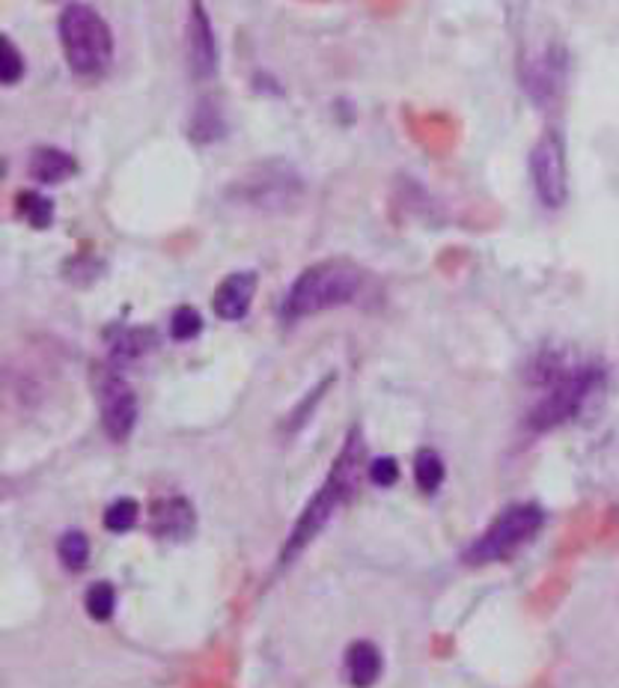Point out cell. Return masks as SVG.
I'll return each instance as SVG.
<instances>
[{"label":"cell","instance_id":"cell-1","mask_svg":"<svg viewBox=\"0 0 619 688\" xmlns=\"http://www.w3.org/2000/svg\"><path fill=\"white\" fill-rule=\"evenodd\" d=\"M361 459H363V439L361 432L355 429L346 441V447L339 453V459L331 468V477L327 483L315 492V497L307 504V509L301 513V519L295 521V530L289 533V540L283 545V564L286 561H295L298 554L305 552V545L310 540L319 537V530L325 528L327 519L337 513V507L343 501H349L355 495V486L361 480Z\"/></svg>","mask_w":619,"mask_h":688},{"label":"cell","instance_id":"cell-2","mask_svg":"<svg viewBox=\"0 0 619 688\" xmlns=\"http://www.w3.org/2000/svg\"><path fill=\"white\" fill-rule=\"evenodd\" d=\"M361 290V271L349 262H319L313 269H307L283 302V317L305 319L331 307H339L351 302Z\"/></svg>","mask_w":619,"mask_h":688},{"label":"cell","instance_id":"cell-3","mask_svg":"<svg viewBox=\"0 0 619 688\" xmlns=\"http://www.w3.org/2000/svg\"><path fill=\"white\" fill-rule=\"evenodd\" d=\"M60 42L66 51L69 66L78 75L102 72L113 57L111 27L87 3H72L60 15Z\"/></svg>","mask_w":619,"mask_h":688},{"label":"cell","instance_id":"cell-4","mask_svg":"<svg viewBox=\"0 0 619 688\" xmlns=\"http://www.w3.org/2000/svg\"><path fill=\"white\" fill-rule=\"evenodd\" d=\"M542 521H545V513L536 504H512L488 525V530L480 540L468 545L465 564L485 566L504 561V557L516 552L518 545H524V542L540 533Z\"/></svg>","mask_w":619,"mask_h":688},{"label":"cell","instance_id":"cell-5","mask_svg":"<svg viewBox=\"0 0 619 688\" xmlns=\"http://www.w3.org/2000/svg\"><path fill=\"white\" fill-rule=\"evenodd\" d=\"M593 384H596V372L593 370L560 372L554 379L552 391L545 394V400H540V406L533 408L530 423L536 429H552L566 423L581 408V403L586 400Z\"/></svg>","mask_w":619,"mask_h":688},{"label":"cell","instance_id":"cell-6","mask_svg":"<svg viewBox=\"0 0 619 688\" xmlns=\"http://www.w3.org/2000/svg\"><path fill=\"white\" fill-rule=\"evenodd\" d=\"M530 173H533V185L540 192L542 204L557 206L566 204V152L564 144L557 135H545L530 152Z\"/></svg>","mask_w":619,"mask_h":688},{"label":"cell","instance_id":"cell-7","mask_svg":"<svg viewBox=\"0 0 619 688\" xmlns=\"http://www.w3.org/2000/svg\"><path fill=\"white\" fill-rule=\"evenodd\" d=\"M99 406H102V427L113 441H125L137 423V396L116 372L99 376Z\"/></svg>","mask_w":619,"mask_h":688},{"label":"cell","instance_id":"cell-8","mask_svg":"<svg viewBox=\"0 0 619 688\" xmlns=\"http://www.w3.org/2000/svg\"><path fill=\"white\" fill-rule=\"evenodd\" d=\"M188 57L197 78H212L218 69V42L203 3L191 0V19H188Z\"/></svg>","mask_w":619,"mask_h":688},{"label":"cell","instance_id":"cell-9","mask_svg":"<svg viewBox=\"0 0 619 688\" xmlns=\"http://www.w3.org/2000/svg\"><path fill=\"white\" fill-rule=\"evenodd\" d=\"M253 293H257V274H250V271L230 274L226 281H221L218 293H214V314L226 319V322H236V319L248 317Z\"/></svg>","mask_w":619,"mask_h":688},{"label":"cell","instance_id":"cell-10","mask_svg":"<svg viewBox=\"0 0 619 688\" xmlns=\"http://www.w3.org/2000/svg\"><path fill=\"white\" fill-rule=\"evenodd\" d=\"M152 525H156V533L168 540H185L194 533L197 516L185 497H168V501H158L152 509Z\"/></svg>","mask_w":619,"mask_h":688},{"label":"cell","instance_id":"cell-11","mask_svg":"<svg viewBox=\"0 0 619 688\" xmlns=\"http://www.w3.org/2000/svg\"><path fill=\"white\" fill-rule=\"evenodd\" d=\"M346 671L355 688H372L382 677V653L379 647L370 641L351 643V650L346 653Z\"/></svg>","mask_w":619,"mask_h":688},{"label":"cell","instance_id":"cell-12","mask_svg":"<svg viewBox=\"0 0 619 688\" xmlns=\"http://www.w3.org/2000/svg\"><path fill=\"white\" fill-rule=\"evenodd\" d=\"M75 170L78 168H75V159H72V156H66V152H60V149H51V147L36 149L34 159H30V173H34V180L46 182V185H54V182L69 180Z\"/></svg>","mask_w":619,"mask_h":688},{"label":"cell","instance_id":"cell-13","mask_svg":"<svg viewBox=\"0 0 619 688\" xmlns=\"http://www.w3.org/2000/svg\"><path fill=\"white\" fill-rule=\"evenodd\" d=\"M57 557H60V564L66 566L69 573H81L87 566V561H90V540L81 530H69L57 542Z\"/></svg>","mask_w":619,"mask_h":688},{"label":"cell","instance_id":"cell-14","mask_svg":"<svg viewBox=\"0 0 619 688\" xmlns=\"http://www.w3.org/2000/svg\"><path fill=\"white\" fill-rule=\"evenodd\" d=\"M414 480L423 492H438L444 483V463L435 451H420L414 459Z\"/></svg>","mask_w":619,"mask_h":688},{"label":"cell","instance_id":"cell-15","mask_svg":"<svg viewBox=\"0 0 619 688\" xmlns=\"http://www.w3.org/2000/svg\"><path fill=\"white\" fill-rule=\"evenodd\" d=\"M84 605H87V614H90L96 623L111 621L113 611H116V590H113L108 581H96V585L87 590Z\"/></svg>","mask_w":619,"mask_h":688},{"label":"cell","instance_id":"cell-16","mask_svg":"<svg viewBox=\"0 0 619 688\" xmlns=\"http://www.w3.org/2000/svg\"><path fill=\"white\" fill-rule=\"evenodd\" d=\"M152 343H156V334H152V331H144V328H128L120 337L111 340L113 355H116V358H125V361H128V358H140Z\"/></svg>","mask_w":619,"mask_h":688},{"label":"cell","instance_id":"cell-17","mask_svg":"<svg viewBox=\"0 0 619 688\" xmlns=\"http://www.w3.org/2000/svg\"><path fill=\"white\" fill-rule=\"evenodd\" d=\"M140 519V507H137L135 497H120V501H113L111 507L104 509V528L111 530V533H125V530H132Z\"/></svg>","mask_w":619,"mask_h":688},{"label":"cell","instance_id":"cell-18","mask_svg":"<svg viewBox=\"0 0 619 688\" xmlns=\"http://www.w3.org/2000/svg\"><path fill=\"white\" fill-rule=\"evenodd\" d=\"M18 209L22 214L36 226V230H42V226L51 224V218H54V204L48 200L46 194L39 192H22L18 194Z\"/></svg>","mask_w":619,"mask_h":688},{"label":"cell","instance_id":"cell-19","mask_svg":"<svg viewBox=\"0 0 619 688\" xmlns=\"http://www.w3.org/2000/svg\"><path fill=\"white\" fill-rule=\"evenodd\" d=\"M200 331H203V319L194 307H179L170 319V334L176 340H194Z\"/></svg>","mask_w":619,"mask_h":688},{"label":"cell","instance_id":"cell-20","mask_svg":"<svg viewBox=\"0 0 619 688\" xmlns=\"http://www.w3.org/2000/svg\"><path fill=\"white\" fill-rule=\"evenodd\" d=\"M24 75V57L18 54V48L12 46V39H3L0 46V78L3 84H15Z\"/></svg>","mask_w":619,"mask_h":688},{"label":"cell","instance_id":"cell-21","mask_svg":"<svg viewBox=\"0 0 619 688\" xmlns=\"http://www.w3.org/2000/svg\"><path fill=\"white\" fill-rule=\"evenodd\" d=\"M370 480L375 486H394L399 480V463H396L394 456H379V459H372L370 463Z\"/></svg>","mask_w":619,"mask_h":688}]
</instances>
